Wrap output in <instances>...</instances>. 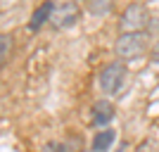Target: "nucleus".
<instances>
[{
    "label": "nucleus",
    "instance_id": "f8f14e48",
    "mask_svg": "<svg viewBox=\"0 0 159 152\" xmlns=\"http://www.w3.org/2000/svg\"><path fill=\"white\" fill-rule=\"evenodd\" d=\"M150 60H152V64L159 67V38L154 40V45L150 48Z\"/></svg>",
    "mask_w": 159,
    "mask_h": 152
},
{
    "label": "nucleus",
    "instance_id": "f03ea898",
    "mask_svg": "<svg viewBox=\"0 0 159 152\" xmlns=\"http://www.w3.org/2000/svg\"><path fill=\"white\" fill-rule=\"evenodd\" d=\"M128 79V69L124 62H109L107 67H102V71L98 76V83L102 88L105 95H116V93L124 88Z\"/></svg>",
    "mask_w": 159,
    "mask_h": 152
},
{
    "label": "nucleus",
    "instance_id": "9b49d317",
    "mask_svg": "<svg viewBox=\"0 0 159 152\" xmlns=\"http://www.w3.org/2000/svg\"><path fill=\"white\" fill-rule=\"evenodd\" d=\"M43 152H66V145H64V143L52 140V143H48V145L43 147Z\"/></svg>",
    "mask_w": 159,
    "mask_h": 152
},
{
    "label": "nucleus",
    "instance_id": "9d476101",
    "mask_svg": "<svg viewBox=\"0 0 159 152\" xmlns=\"http://www.w3.org/2000/svg\"><path fill=\"white\" fill-rule=\"evenodd\" d=\"M135 152H159V143L152 140V138H147V140H143V143L138 145Z\"/></svg>",
    "mask_w": 159,
    "mask_h": 152
},
{
    "label": "nucleus",
    "instance_id": "39448f33",
    "mask_svg": "<svg viewBox=\"0 0 159 152\" xmlns=\"http://www.w3.org/2000/svg\"><path fill=\"white\" fill-rule=\"evenodd\" d=\"M114 117H116V109H114V105L107 98L98 100V102L90 107V126H95L100 131H105V126L112 124Z\"/></svg>",
    "mask_w": 159,
    "mask_h": 152
},
{
    "label": "nucleus",
    "instance_id": "7ed1b4c3",
    "mask_svg": "<svg viewBox=\"0 0 159 152\" xmlns=\"http://www.w3.org/2000/svg\"><path fill=\"white\" fill-rule=\"evenodd\" d=\"M150 12L143 2H131L124 10V14L119 17V31L121 33H143V29L147 26Z\"/></svg>",
    "mask_w": 159,
    "mask_h": 152
},
{
    "label": "nucleus",
    "instance_id": "f257e3e1",
    "mask_svg": "<svg viewBox=\"0 0 159 152\" xmlns=\"http://www.w3.org/2000/svg\"><path fill=\"white\" fill-rule=\"evenodd\" d=\"M147 50V36L143 33H121L116 43H114V55L119 57V62H131L138 60L140 55Z\"/></svg>",
    "mask_w": 159,
    "mask_h": 152
},
{
    "label": "nucleus",
    "instance_id": "0eeeda50",
    "mask_svg": "<svg viewBox=\"0 0 159 152\" xmlns=\"http://www.w3.org/2000/svg\"><path fill=\"white\" fill-rule=\"evenodd\" d=\"M114 140H116V131L114 128H105V131H98L93 136V152H107L109 147L114 145Z\"/></svg>",
    "mask_w": 159,
    "mask_h": 152
},
{
    "label": "nucleus",
    "instance_id": "1a4fd4ad",
    "mask_svg": "<svg viewBox=\"0 0 159 152\" xmlns=\"http://www.w3.org/2000/svg\"><path fill=\"white\" fill-rule=\"evenodd\" d=\"M10 53H12V36H10V33H2V36H0V62H2V64L10 60Z\"/></svg>",
    "mask_w": 159,
    "mask_h": 152
},
{
    "label": "nucleus",
    "instance_id": "423d86ee",
    "mask_svg": "<svg viewBox=\"0 0 159 152\" xmlns=\"http://www.w3.org/2000/svg\"><path fill=\"white\" fill-rule=\"evenodd\" d=\"M50 14H52V2H43L40 7H36L31 14V21H29V29L38 31L43 29V24H50Z\"/></svg>",
    "mask_w": 159,
    "mask_h": 152
},
{
    "label": "nucleus",
    "instance_id": "20e7f679",
    "mask_svg": "<svg viewBox=\"0 0 159 152\" xmlns=\"http://www.w3.org/2000/svg\"><path fill=\"white\" fill-rule=\"evenodd\" d=\"M81 19L79 2H52V14H50V26L52 29H71Z\"/></svg>",
    "mask_w": 159,
    "mask_h": 152
},
{
    "label": "nucleus",
    "instance_id": "6e6552de",
    "mask_svg": "<svg viewBox=\"0 0 159 152\" xmlns=\"http://www.w3.org/2000/svg\"><path fill=\"white\" fill-rule=\"evenodd\" d=\"M86 7H88V12H90V14L105 17V14H109L114 10V2H109V0H90Z\"/></svg>",
    "mask_w": 159,
    "mask_h": 152
}]
</instances>
